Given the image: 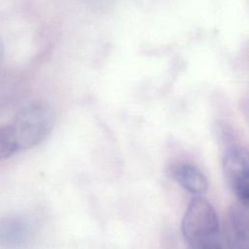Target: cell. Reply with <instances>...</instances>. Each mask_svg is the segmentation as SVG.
Wrapping results in <instances>:
<instances>
[{
    "label": "cell",
    "mask_w": 249,
    "mask_h": 249,
    "mask_svg": "<svg viewBox=\"0 0 249 249\" xmlns=\"http://www.w3.org/2000/svg\"><path fill=\"white\" fill-rule=\"evenodd\" d=\"M32 237V227L18 216H8L0 220V246L4 249H21Z\"/></svg>",
    "instance_id": "277c9868"
},
{
    "label": "cell",
    "mask_w": 249,
    "mask_h": 249,
    "mask_svg": "<svg viewBox=\"0 0 249 249\" xmlns=\"http://www.w3.org/2000/svg\"><path fill=\"white\" fill-rule=\"evenodd\" d=\"M18 147L9 124L0 127V160L18 152Z\"/></svg>",
    "instance_id": "8992f818"
},
{
    "label": "cell",
    "mask_w": 249,
    "mask_h": 249,
    "mask_svg": "<svg viewBox=\"0 0 249 249\" xmlns=\"http://www.w3.org/2000/svg\"><path fill=\"white\" fill-rule=\"evenodd\" d=\"M248 206L237 201L230 208L225 221L228 249H248Z\"/></svg>",
    "instance_id": "3957f363"
},
{
    "label": "cell",
    "mask_w": 249,
    "mask_h": 249,
    "mask_svg": "<svg viewBox=\"0 0 249 249\" xmlns=\"http://www.w3.org/2000/svg\"><path fill=\"white\" fill-rule=\"evenodd\" d=\"M54 124L52 107L44 101H32L23 106L9 124L18 151L40 144L50 134Z\"/></svg>",
    "instance_id": "6da1fadb"
},
{
    "label": "cell",
    "mask_w": 249,
    "mask_h": 249,
    "mask_svg": "<svg viewBox=\"0 0 249 249\" xmlns=\"http://www.w3.org/2000/svg\"><path fill=\"white\" fill-rule=\"evenodd\" d=\"M170 176L187 192L201 196L208 190V180L196 166L187 162H177L169 167Z\"/></svg>",
    "instance_id": "5b68a950"
},
{
    "label": "cell",
    "mask_w": 249,
    "mask_h": 249,
    "mask_svg": "<svg viewBox=\"0 0 249 249\" xmlns=\"http://www.w3.org/2000/svg\"><path fill=\"white\" fill-rule=\"evenodd\" d=\"M3 54H4V45H3L2 38L0 37V64H1L2 59H3Z\"/></svg>",
    "instance_id": "ba28073f"
},
{
    "label": "cell",
    "mask_w": 249,
    "mask_h": 249,
    "mask_svg": "<svg viewBox=\"0 0 249 249\" xmlns=\"http://www.w3.org/2000/svg\"><path fill=\"white\" fill-rule=\"evenodd\" d=\"M186 242L189 249H223L219 233L193 238Z\"/></svg>",
    "instance_id": "52a82bcc"
},
{
    "label": "cell",
    "mask_w": 249,
    "mask_h": 249,
    "mask_svg": "<svg viewBox=\"0 0 249 249\" xmlns=\"http://www.w3.org/2000/svg\"><path fill=\"white\" fill-rule=\"evenodd\" d=\"M222 167L225 180L237 201L248 206L249 162L247 151L238 146L229 147L225 152Z\"/></svg>",
    "instance_id": "7a4b0ae2"
}]
</instances>
